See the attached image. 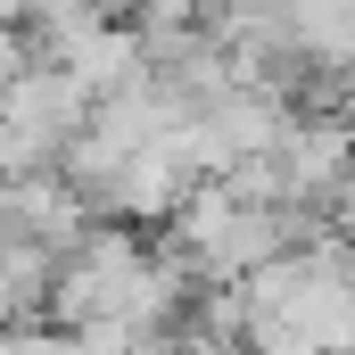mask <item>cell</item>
<instances>
[{
	"label": "cell",
	"mask_w": 355,
	"mask_h": 355,
	"mask_svg": "<svg viewBox=\"0 0 355 355\" xmlns=\"http://www.w3.org/2000/svg\"><path fill=\"white\" fill-rule=\"evenodd\" d=\"M91 107H99V99H91V83L75 75V67H58V58H33L17 83L0 91V116H8V124H17V132H25L50 166H58V157L91 132Z\"/></svg>",
	"instance_id": "6da1fadb"
},
{
	"label": "cell",
	"mask_w": 355,
	"mask_h": 355,
	"mask_svg": "<svg viewBox=\"0 0 355 355\" xmlns=\"http://www.w3.org/2000/svg\"><path fill=\"white\" fill-rule=\"evenodd\" d=\"M0 25H25V0H0Z\"/></svg>",
	"instance_id": "3957f363"
},
{
	"label": "cell",
	"mask_w": 355,
	"mask_h": 355,
	"mask_svg": "<svg viewBox=\"0 0 355 355\" xmlns=\"http://www.w3.org/2000/svg\"><path fill=\"white\" fill-rule=\"evenodd\" d=\"M33 58H42V50H33V42H25V25H0V91L17 83V75H25V67H33Z\"/></svg>",
	"instance_id": "7a4b0ae2"
}]
</instances>
